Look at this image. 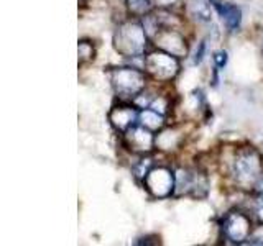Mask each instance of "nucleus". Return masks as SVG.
<instances>
[{
	"instance_id": "obj_1",
	"label": "nucleus",
	"mask_w": 263,
	"mask_h": 246,
	"mask_svg": "<svg viewBox=\"0 0 263 246\" xmlns=\"http://www.w3.org/2000/svg\"><path fill=\"white\" fill-rule=\"evenodd\" d=\"M232 184L240 191L253 192L263 174V154L252 145H242L232 150L226 161V172Z\"/></svg>"
},
{
	"instance_id": "obj_2",
	"label": "nucleus",
	"mask_w": 263,
	"mask_h": 246,
	"mask_svg": "<svg viewBox=\"0 0 263 246\" xmlns=\"http://www.w3.org/2000/svg\"><path fill=\"white\" fill-rule=\"evenodd\" d=\"M150 39L143 22L132 15L117 23L112 35V45L122 57H143L148 53Z\"/></svg>"
},
{
	"instance_id": "obj_3",
	"label": "nucleus",
	"mask_w": 263,
	"mask_h": 246,
	"mask_svg": "<svg viewBox=\"0 0 263 246\" xmlns=\"http://www.w3.org/2000/svg\"><path fill=\"white\" fill-rule=\"evenodd\" d=\"M109 80L119 102H135L148 89L150 77L135 66H117L109 69Z\"/></svg>"
},
{
	"instance_id": "obj_4",
	"label": "nucleus",
	"mask_w": 263,
	"mask_h": 246,
	"mask_svg": "<svg viewBox=\"0 0 263 246\" xmlns=\"http://www.w3.org/2000/svg\"><path fill=\"white\" fill-rule=\"evenodd\" d=\"M142 69L146 72L150 80L156 82V84H170L179 76L181 61L179 57L156 48L143 56Z\"/></svg>"
},
{
	"instance_id": "obj_5",
	"label": "nucleus",
	"mask_w": 263,
	"mask_h": 246,
	"mask_svg": "<svg viewBox=\"0 0 263 246\" xmlns=\"http://www.w3.org/2000/svg\"><path fill=\"white\" fill-rule=\"evenodd\" d=\"M176 174V191L175 197H191V199H204L209 194V177L199 168H183L175 169Z\"/></svg>"
},
{
	"instance_id": "obj_6",
	"label": "nucleus",
	"mask_w": 263,
	"mask_h": 246,
	"mask_svg": "<svg viewBox=\"0 0 263 246\" xmlns=\"http://www.w3.org/2000/svg\"><path fill=\"white\" fill-rule=\"evenodd\" d=\"M143 187L148 195L155 200H164L175 195L176 191V174L166 164H156L148 171L143 179Z\"/></svg>"
},
{
	"instance_id": "obj_7",
	"label": "nucleus",
	"mask_w": 263,
	"mask_h": 246,
	"mask_svg": "<svg viewBox=\"0 0 263 246\" xmlns=\"http://www.w3.org/2000/svg\"><path fill=\"white\" fill-rule=\"evenodd\" d=\"M222 236L230 244H245L253 233V220L249 212L234 209L222 217Z\"/></svg>"
},
{
	"instance_id": "obj_8",
	"label": "nucleus",
	"mask_w": 263,
	"mask_h": 246,
	"mask_svg": "<svg viewBox=\"0 0 263 246\" xmlns=\"http://www.w3.org/2000/svg\"><path fill=\"white\" fill-rule=\"evenodd\" d=\"M122 145L128 153L135 156L152 154L153 150H156V133L137 123L135 127L122 133Z\"/></svg>"
},
{
	"instance_id": "obj_9",
	"label": "nucleus",
	"mask_w": 263,
	"mask_h": 246,
	"mask_svg": "<svg viewBox=\"0 0 263 246\" xmlns=\"http://www.w3.org/2000/svg\"><path fill=\"white\" fill-rule=\"evenodd\" d=\"M152 41L155 48L163 49V51L176 56L179 59L189 54V41L181 28H171V27L160 28L152 36Z\"/></svg>"
},
{
	"instance_id": "obj_10",
	"label": "nucleus",
	"mask_w": 263,
	"mask_h": 246,
	"mask_svg": "<svg viewBox=\"0 0 263 246\" xmlns=\"http://www.w3.org/2000/svg\"><path fill=\"white\" fill-rule=\"evenodd\" d=\"M140 117V107L134 102H119L114 105L109 112V121L115 131L119 133H125L132 127H135L138 123Z\"/></svg>"
},
{
	"instance_id": "obj_11",
	"label": "nucleus",
	"mask_w": 263,
	"mask_h": 246,
	"mask_svg": "<svg viewBox=\"0 0 263 246\" xmlns=\"http://www.w3.org/2000/svg\"><path fill=\"white\" fill-rule=\"evenodd\" d=\"M211 4L214 7L216 13L220 16V20L224 22L226 28L234 33L238 31L242 25V10L240 7L232 4V2H226V0H211Z\"/></svg>"
},
{
	"instance_id": "obj_12",
	"label": "nucleus",
	"mask_w": 263,
	"mask_h": 246,
	"mask_svg": "<svg viewBox=\"0 0 263 246\" xmlns=\"http://www.w3.org/2000/svg\"><path fill=\"white\" fill-rule=\"evenodd\" d=\"M184 141V135L178 127H164L156 133V150L163 153H175Z\"/></svg>"
},
{
	"instance_id": "obj_13",
	"label": "nucleus",
	"mask_w": 263,
	"mask_h": 246,
	"mask_svg": "<svg viewBox=\"0 0 263 246\" xmlns=\"http://www.w3.org/2000/svg\"><path fill=\"white\" fill-rule=\"evenodd\" d=\"M138 123L140 125H143L145 128L155 131V133H158L160 130H163L164 127L168 125L166 121V117L158 112H155L150 107H145V109L140 110V117H138Z\"/></svg>"
},
{
	"instance_id": "obj_14",
	"label": "nucleus",
	"mask_w": 263,
	"mask_h": 246,
	"mask_svg": "<svg viewBox=\"0 0 263 246\" xmlns=\"http://www.w3.org/2000/svg\"><path fill=\"white\" fill-rule=\"evenodd\" d=\"M212 10L214 7L211 0H189V12L197 22L209 23L212 18Z\"/></svg>"
},
{
	"instance_id": "obj_15",
	"label": "nucleus",
	"mask_w": 263,
	"mask_h": 246,
	"mask_svg": "<svg viewBox=\"0 0 263 246\" xmlns=\"http://www.w3.org/2000/svg\"><path fill=\"white\" fill-rule=\"evenodd\" d=\"M97 48L90 39H79L78 43V63L79 66H87L96 61Z\"/></svg>"
},
{
	"instance_id": "obj_16",
	"label": "nucleus",
	"mask_w": 263,
	"mask_h": 246,
	"mask_svg": "<svg viewBox=\"0 0 263 246\" xmlns=\"http://www.w3.org/2000/svg\"><path fill=\"white\" fill-rule=\"evenodd\" d=\"M150 109H153L155 112H158L161 115L168 118V115L173 112V107H175V102H173V97L170 94H155V97L150 102Z\"/></svg>"
},
{
	"instance_id": "obj_17",
	"label": "nucleus",
	"mask_w": 263,
	"mask_h": 246,
	"mask_svg": "<svg viewBox=\"0 0 263 246\" xmlns=\"http://www.w3.org/2000/svg\"><path fill=\"white\" fill-rule=\"evenodd\" d=\"M155 166V159L152 158V154H145V156H138V161L132 164V174L135 176L137 180L143 182L145 176L148 174V171Z\"/></svg>"
},
{
	"instance_id": "obj_18",
	"label": "nucleus",
	"mask_w": 263,
	"mask_h": 246,
	"mask_svg": "<svg viewBox=\"0 0 263 246\" xmlns=\"http://www.w3.org/2000/svg\"><path fill=\"white\" fill-rule=\"evenodd\" d=\"M205 110V98L201 90H194L186 98V113H193L194 117L201 115Z\"/></svg>"
},
{
	"instance_id": "obj_19",
	"label": "nucleus",
	"mask_w": 263,
	"mask_h": 246,
	"mask_svg": "<svg viewBox=\"0 0 263 246\" xmlns=\"http://www.w3.org/2000/svg\"><path fill=\"white\" fill-rule=\"evenodd\" d=\"M153 10H171L175 12L183 5V0H150Z\"/></svg>"
},
{
	"instance_id": "obj_20",
	"label": "nucleus",
	"mask_w": 263,
	"mask_h": 246,
	"mask_svg": "<svg viewBox=\"0 0 263 246\" xmlns=\"http://www.w3.org/2000/svg\"><path fill=\"white\" fill-rule=\"evenodd\" d=\"M212 61H214V64H216L217 69H224V66L229 61L227 51H224V49H219V51H216L212 54Z\"/></svg>"
},
{
	"instance_id": "obj_21",
	"label": "nucleus",
	"mask_w": 263,
	"mask_h": 246,
	"mask_svg": "<svg viewBox=\"0 0 263 246\" xmlns=\"http://www.w3.org/2000/svg\"><path fill=\"white\" fill-rule=\"evenodd\" d=\"M205 41H201L199 43V49H196V53H194V57H193V63L194 64H201L202 59H204V54H205Z\"/></svg>"
},
{
	"instance_id": "obj_22",
	"label": "nucleus",
	"mask_w": 263,
	"mask_h": 246,
	"mask_svg": "<svg viewBox=\"0 0 263 246\" xmlns=\"http://www.w3.org/2000/svg\"><path fill=\"white\" fill-rule=\"evenodd\" d=\"M253 194L257 195V199H258V200H263V174L260 176V179H258L257 186H255V189H253Z\"/></svg>"
},
{
	"instance_id": "obj_23",
	"label": "nucleus",
	"mask_w": 263,
	"mask_h": 246,
	"mask_svg": "<svg viewBox=\"0 0 263 246\" xmlns=\"http://www.w3.org/2000/svg\"><path fill=\"white\" fill-rule=\"evenodd\" d=\"M253 215H255V220H257V223L263 225V200H260L258 207L255 209V212H253Z\"/></svg>"
}]
</instances>
